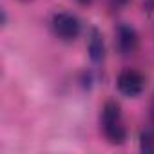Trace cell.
Wrapping results in <instances>:
<instances>
[{
	"instance_id": "cell-3",
	"label": "cell",
	"mask_w": 154,
	"mask_h": 154,
	"mask_svg": "<svg viewBox=\"0 0 154 154\" xmlns=\"http://www.w3.org/2000/svg\"><path fill=\"white\" fill-rule=\"evenodd\" d=\"M145 74L134 67H125L116 76V87L127 98H138L145 89Z\"/></svg>"
},
{
	"instance_id": "cell-9",
	"label": "cell",
	"mask_w": 154,
	"mask_h": 154,
	"mask_svg": "<svg viewBox=\"0 0 154 154\" xmlns=\"http://www.w3.org/2000/svg\"><path fill=\"white\" fill-rule=\"evenodd\" d=\"M76 2H78V4H84V6H85V4H91L93 0H76Z\"/></svg>"
},
{
	"instance_id": "cell-7",
	"label": "cell",
	"mask_w": 154,
	"mask_h": 154,
	"mask_svg": "<svg viewBox=\"0 0 154 154\" xmlns=\"http://www.w3.org/2000/svg\"><path fill=\"white\" fill-rule=\"evenodd\" d=\"M140 4H141V9L147 15H152L154 13V0H140Z\"/></svg>"
},
{
	"instance_id": "cell-1",
	"label": "cell",
	"mask_w": 154,
	"mask_h": 154,
	"mask_svg": "<svg viewBox=\"0 0 154 154\" xmlns=\"http://www.w3.org/2000/svg\"><path fill=\"white\" fill-rule=\"evenodd\" d=\"M100 131L112 145H123L127 140V127L122 107L116 100H107L100 112Z\"/></svg>"
},
{
	"instance_id": "cell-5",
	"label": "cell",
	"mask_w": 154,
	"mask_h": 154,
	"mask_svg": "<svg viewBox=\"0 0 154 154\" xmlns=\"http://www.w3.org/2000/svg\"><path fill=\"white\" fill-rule=\"evenodd\" d=\"M87 53L93 63H102L105 58V44L103 36L96 27H91L89 36H87Z\"/></svg>"
},
{
	"instance_id": "cell-4",
	"label": "cell",
	"mask_w": 154,
	"mask_h": 154,
	"mask_svg": "<svg viewBox=\"0 0 154 154\" xmlns=\"http://www.w3.org/2000/svg\"><path fill=\"white\" fill-rule=\"evenodd\" d=\"M114 44H116V51L122 56L134 54L136 49H138V44H140L138 31L132 26H129L125 22H120L114 29Z\"/></svg>"
},
{
	"instance_id": "cell-8",
	"label": "cell",
	"mask_w": 154,
	"mask_h": 154,
	"mask_svg": "<svg viewBox=\"0 0 154 154\" xmlns=\"http://www.w3.org/2000/svg\"><path fill=\"white\" fill-rule=\"evenodd\" d=\"M149 120H150V129L154 132V96H152L150 105H149Z\"/></svg>"
},
{
	"instance_id": "cell-6",
	"label": "cell",
	"mask_w": 154,
	"mask_h": 154,
	"mask_svg": "<svg viewBox=\"0 0 154 154\" xmlns=\"http://www.w3.org/2000/svg\"><path fill=\"white\" fill-rule=\"evenodd\" d=\"M107 4L112 11H120L122 8H125L129 4V0H107Z\"/></svg>"
},
{
	"instance_id": "cell-2",
	"label": "cell",
	"mask_w": 154,
	"mask_h": 154,
	"mask_svg": "<svg viewBox=\"0 0 154 154\" xmlns=\"http://www.w3.org/2000/svg\"><path fill=\"white\" fill-rule=\"evenodd\" d=\"M51 31L56 38H60L62 42H74L82 33V22L80 18L69 13V11H56L51 15L49 20Z\"/></svg>"
}]
</instances>
